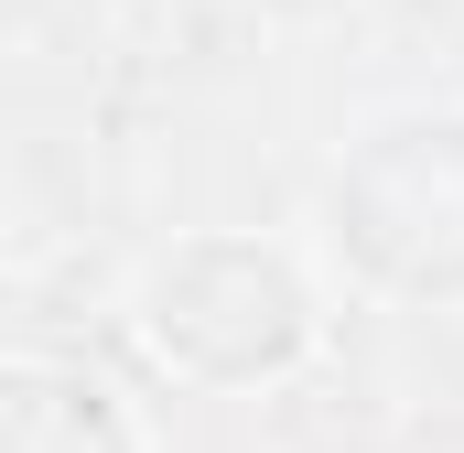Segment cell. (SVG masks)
Wrapping results in <instances>:
<instances>
[{"instance_id": "cell-3", "label": "cell", "mask_w": 464, "mask_h": 453, "mask_svg": "<svg viewBox=\"0 0 464 453\" xmlns=\"http://www.w3.org/2000/svg\"><path fill=\"white\" fill-rule=\"evenodd\" d=\"M0 453H151V421L109 378L65 356H11L0 378Z\"/></svg>"}, {"instance_id": "cell-2", "label": "cell", "mask_w": 464, "mask_h": 453, "mask_svg": "<svg viewBox=\"0 0 464 453\" xmlns=\"http://www.w3.org/2000/svg\"><path fill=\"white\" fill-rule=\"evenodd\" d=\"M335 248L378 303H464V98L367 119L335 162Z\"/></svg>"}, {"instance_id": "cell-1", "label": "cell", "mask_w": 464, "mask_h": 453, "mask_svg": "<svg viewBox=\"0 0 464 453\" xmlns=\"http://www.w3.org/2000/svg\"><path fill=\"white\" fill-rule=\"evenodd\" d=\"M130 324L184 389H270L324 345V281L281 237L206 226V237H173L140 270Z\"/></svg>"}]
</instances>
